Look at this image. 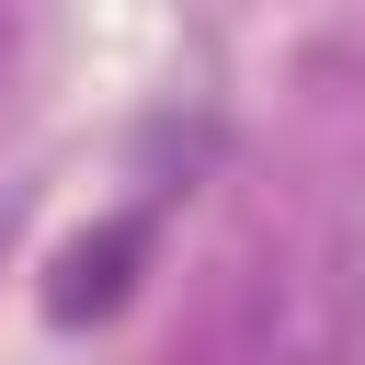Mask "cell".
Masks as SVG:
<instances>
[{
    "instance_id": "1",
    "label": "cell",
    "mask_w": 365,
    "mask_h": 365,
    "mask_svg": "<svg viewBox=\"0 0 365 365\" xmlns=\"http://www.w3.org/2000/svg\"><path fill=\"white\" fill-rule=\"evenodd\" d=\"M125 251H137V217H125V228H103V240H80V251H68V285H57V319L114 308V297H125Z\"/></svg>"
}]
</instances>
